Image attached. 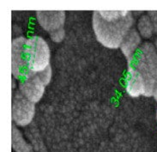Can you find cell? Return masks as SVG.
I'll list each match as a JSON object with an SVG mask.
<instances>
[{
	"instance_id": "cell-12",
	"label": "cell",
	"mask_w": 157,
	"mask_h": 152,
	"mask_svg": "<svg viewBox=\"0 0 157 152\" xmlns=\"http://www.w3.org/2000/svg\"><path fill=\"white\" fill-rule=\"evenodd\" d=\"M64 29H61L59 30V31H57L55 33H52V34H50V36H51L52 40L54 41V42L57 43H59L61 42L64 38Z\"/></svg>"
},
{
	"instance_id": "cell-13",
	"label": "cell",
	"mask_w": 157,
	"mask_h": 152,
	"mask_svg": "<svg viewBox=\"0 0 157 152\" xmlns=\"http://www.w3.org/2000/svg\"><path fill=\"white\" fill-rule=\"evenodd\" d=\"M148 15L149 17H150L151 21H152V23L154 25V29H155V34H157V10H155V11H149Z\"/></svg>"
},
{
	"instance_id": "cell-11",
	"label": "cell",
	"mask_w": 157,
	"mask_h": 152,
	"mask_svg": "<svg viewBox=\"0 0 157 152\" xmlns=\"http://www.w3.org/2000/svg\"><path fill=\"white\" fill-rule=\"evenodd\" d=\"M12 145L17 152H34L29 144L22 138L21 131L14 126L12 128Z\"/></svg>"
},
{
	"instance_id": "cell-5",
	"label": "cell",
	"mask_w": 157,
	"mask_h": 152,
	"mask_svg": "<svg viewBox=\"0 0 157 152\" xmlns=\"http://www.w3.org/2000/svg\"><path fill=\"white\" fill-rule=\"evenodd\" d=\"M35 112L34 102L22 95L18 90L12 96V120L17 126L26 127L32 122Z\"/></svg>"
},
{
	"instance_id": "cell-6",
	"label": "cell",
	"mask_w": 157,
	"mask_h": 152,
	"mask_svg": "<svg viewBox=\"0 0 157 152\" xmlns=\"http://www.w3.org/2000/svg\"><path fill=\"white\" fill-rule=\"evenodd\" d=\"M26 40L23 36L17 37L13 40L11 44V72L17 80L21 79L29 72L24 53Z\"/></svg>"
},
{
	"instance_id": "cell-2",
	"label": "cell",
	"mask_w": 157,
	"mask_h": 152,
	"mask_svg": "<svg viewBox=\"0 0 157 152\" xmlns=\"http://www.w3.org/2000/svg\"><path fill=\"white\" fill-rule=\"evenodd\" d=\"M128 66L136 69L144 77V96H152L155 86L157 84V53L154 44L143 43L136 53L128 59Z\"/></svg>"
},
{
	"instance_id": "cell-3",
	"label": "cell",
	"mask_w": 157,
	"mask_h": 152,
	"mask_svg": "<svg viewBox=\"0 0 157 152\" xmlns=\"http://www.w3.org/2000/svg\"><path fill=\"white\" fill-rule=\"evenodd\" d=\"M24 53L29 71L40 72L51 66L50 48L42 37L34 35L27 39Z\"/></svg>"
},
{
	"instance_id": "cell-1",
	"label": "cell",
	"mask_w": 157,
	"mask_h": 152,
	"mask_svg": "<svg viewBox=\"0 0 157 152\" xmlns=\"http://www.w3.org/2000/svg\"><path fill=\"white\" fill-rule=\"evenodd\" d=\"M134 17L128 10H95L92 26L97 41L104 47L117 49L132 29Z\"/></svg>"
},
{
	"instance_id": "cell-8",
	"label": "cell",
	"mask_w": 157,
	"mask_h": 152,
	"mask_svg": "<svg viewBox=\"0 0 157 152\" xmlns=\"http://www.w3.org/2000/svg\"><path fill=\"white\" fill-rule=\"evenodd\" d=\"M125 91L132 97L136 98L145 94V81L139 72L128 66L125 76Z\"/></svg>"
},
{
	"instance_id": "cell-15",
	"label": "cell",
	"mask_w": 157,
	"mask_h": 152,
	"mask_svg": "<svg viewBox=\"0 0 157 152\" xmlns=\"http://www.w3.org/2000/svg\"><path fill=\"white\" fill-rule=\"evenodd\" d=\"M154 46H155V50H156L157 53V37L155 38V43H154Z\"/></svg>"
},
{
	"instance_id": "cell-9",
	"label": "cell",
	"mask_w": 157,
	"mask_h": 152,
	"mask_svg": "<svg viewBox=\"0 0 157 152\" xmlns=\"http://www.w3.org/2000/svg\"><path fill=\"white\" fill-rule=\"evenodd\" d=\"M142 46V39L139 33L136 29H132L124 39L120 46V49L126 59H130L136 53L138 48Z\"/></svg>"
},
{
	"instance_id": "cell-4",
	"label": "cell",
	"mask_w": 157,
	"mask_h": 152,
	"mask_svg": "<svg viewBox=\"0 0 157 152\" xmlns=\"http://www.w3.org/2000/svg\"><path fill=\"white\" fill-rule=\"evenodd\" d=\"M52 78V68L49 66L40 72H29L19 80V91L34 103L40 101L45 89Z\"/></svg>"
},
{
	"instance_id": "cell-16",
	"label": "cell",
	"mask_w": 157,
	"mask_h": 152,
	"mask_svg": "<svg viewBox=\"0 0 157 152\" xmlns=\"http://www.w3.org/2000/svg\"><path fill=\"white\" fill-rule=\"evenodd\" d=\"M156 122H157V108H156Z\"/></svg>"
},
{
	"instance_id": "cell-10",
	"label": "cell",
	"mask_w": 157,
	"mask_h": 152,
	"mask_svg": "<svg viewBox=\"0 0 157 152\" xmlns=\"http://www.w3.org/2000/svg\"><path fill=\"white\" fill-rule=\"evenodd\" d=\"M137 32L142 37L145 39H149L155 34L152 21L149 17L148 13L141 16L137 22Z\"/></svg>"
},
{
	"instance_id": "cell-14",
	"label": "cell",
	"mask_w": 157,
	"mask_h": 152,
	"mask_svg": "<svg viewBox=\"0 0 157 152\" xmlns=\"http://www.w3.org/2000/svg\"><path fill=\"white\" fill-rule=\"evenodd\" d=\"M152 96H153L154 99H155V101L157 102V84H155V89H154L153 90V95H152Z\"/></svg>"
},
{
	"instance_id": "cell-7",
	"label": "cell",
	"mask_w": 157,
	"mask_h": 152,
	"mask_svg": "<svg viewBox=\"0 0 157 152\" xmlns=\"http://www.w3.org/2000/svg\"><path fill=\"white\" fill-rule=\"evenodd\" d=\"M36 19L43 29L51 34L64 29L65 12L63 10H39L36 11Z\"/></svg>"
}]
</instances>
